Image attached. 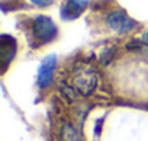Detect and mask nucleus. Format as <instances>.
<instances>
[{"label":"nucleus","instance_id":"nucleus-8","mask_svg":"<svg viewBox=\"0 0 148 141\" xmlns=\"http://www.w3.org/2000/svg\"><path fill=\"white\" fill-rule=\"evenodd\" d=\"M31 2L34 3V5H36V6H48V5H51L52 3V0H31Z\"/></svg>","mask_w":148,"mask_h":141},{"label":"nucleus","instance_id":"nucleus-1","mask_svg":"<svg viewBox=\"0 0 148 141\" xmlns=\"http://www.w3.org/2000/svg\"><path fill=\"white\" fill-rule=\"evenodd\" d=\"M73 83L76 90L83 95L89 96L93 93V90L97 86V74L96 72L87 64H80L77 67H74L73 72Z\"/></svg>","mask_w":148,"mask_h":141},{"label":"nucleus","instance_id":"nucleus-7","mask_svg":"<svg viewBox=\"0 0 148 141\" xmlns=\"http://www.w3.org/2000/svg\"><path fill=\"white\" fill-rule=\"evenodd\" d=\"M60 134H61L62 141H82L79 132L74 129V127H73L71 124H64V125L61 127Z\"/></svg>","mask_w":148,"mask_h":141},{"label":"nucleus","instance_id":"nucleus-9","mask_svg":"<svg viewBox=\"0 0 148 141\" xmlns=\"http://www.w3.org/2000/svg\"><path fill=\"white\" fill-rule=\"evenodd\" d=\"M144 41H145V42H147V44H148V32H147V34H145V35H144Z\"/></svg>","mask_w":148,"mask_h":141},{"label":"nucleus","instance_id":"nucleus-4","mask_svg":"<svg viewBox=\"0 0 148 141\" xmlns=\"http://www.w3.org/2000/svg\"><path fill=\"white\" fill-rule=\"evenodd\" d=\"M55 67H57V55L55 54H49L42 60V63L38 68V80H36L39 87L44 89L52 83Z\"/></svg>","mask_w":148,"mask_h":141},{"label":"nucleus","instance_id":"nucleus-2","mask_svg":"<svg viewBox=\"0 0 148 141\" xmlns=\"http://www.w3.org/2000/svg\"><path fill=\"white\" fill-rule=\"evenodd\" d=\"M58 34V28L54 21L45 15H39L34 21V36L39 44L51 42Z\"/></svg>","mask_w":148,"mask_h":141},{"label":"nucleus","instance_id":"nucleus-3","mask_svg":"<svg viewBox=\"0 0 148 141\" xmlns=\"http://www.w3.org/2000/svg\"><path fill=\"white\" fill-rule=\"evenodd\" d=\"M106 23L110 26V29H113L116 34H121V35L131 32L136 26V22L131 16H128V13H125L122 10L110 12L106 16Z\"/></svg>","mask_w":148,"mask_h":141},{"label":"nucleus","instance_id":"nucleus-5","mask_svg":"<svg viewBox=\"0 0 148 141\" xmlns=\"http://www.w3.org/2000/svg\"><path fill=\"white\" fill-rule=\"evenodd\" d=\"M16 54V41L13 36L3 34L0 36V58H2V65L6 68L9 63L13 60Z\"/></svg>","mask_w":148,"mask_h":141},{"label":"nucleus","instance_id":"nucleus-6","mask_svg":"<svg viewBox=\"0 0 148 141\" xmlns=\"http://www.w3.org/2000/svg\"><path fill=\"white\" fill-rule=\"evenodd\" d=\"M89 6V0H67L61 9V16L65 21L77 19Z\"/></svg>","mask_w":148,"mask_h":141}]
</instances>
